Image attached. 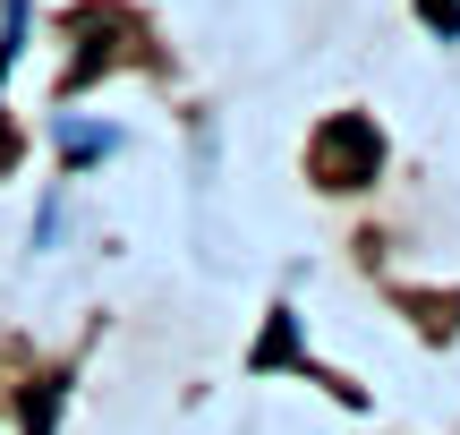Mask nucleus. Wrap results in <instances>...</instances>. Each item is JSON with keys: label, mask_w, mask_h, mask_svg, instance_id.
<instances>
[{"label": "nucleus", "mask_w": 460, "mask_h": 435, "mask_svg": "<svg viewBox=\"0 0 460 435\" xmlns=\"http://www.w3.org/2000/svg\"><path fill=\"white\" fill-rule=\"evenodd\" d=\"M376 163H384L376 120H358V111L324 120V137H315V180H324V188H367V180H376Z\"/></svg>", "instance_id": "nucleus-1"}, {"label": "nucleus", "mask_w": 460, "mask_h": 435, "mask_svg": "<svg viewBox=\"0 0 460 435\" xmlns=\"http://www.w3.org/2000/svg\"><path fill=\"white\" fill-rule=\"evenodd\" d=\"M0 163H9V129H0Z\"/></svg>", "instance_id": "nucleus-2"}]
</instances>
